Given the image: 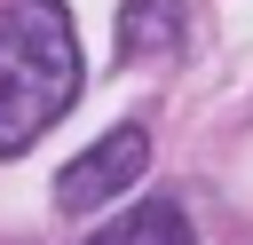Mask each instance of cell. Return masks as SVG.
<instances>
[{"instance_id": "obj_1", "label": "cell", "mask_w": 253, "mask_h": 245, "mask_svg": "<svg viewBox=\"0 0 253 245\" xmlns=\"http://www.w3.org/2000/svg\"><path fill=\"white\" fill-rule=\"evenodd\" d=\"M79 103V32L63 0H0V158L32 150Z\"/></svg>"}, {"instance_id": "obj_3", "label": "cell", "mask_w": 253, "mask_h": 245, "mask_svg": "<svg viewBox=\"0 0 253 245\" xmlns=\"http://www.w3.org/2000/svg\"><path fill=\"white\" fill-rule=\"evenodd\" d=\"M182 24H190V0H126L119 8V55H174L182 47Z\"/></svg>"}, {"instance_id": "obj_2", "label": "cell", "mask_w": 253, "mask_h": 245, "mask_svg": "<svg viewBox=\"0 0 253 245\" xmlns=\"http://www.w3.org/2000/svg\"><path fill=\"white\" fill-rule=\"evenodd\" d=\"M142 166H150V134L126 119V126H111L95 150H79V158L55 174V205H63V213H95V205H111L126 182H142Z\"/></svg>"}, {"instance_id": "obj_4", "label": "cell", "mask_w": 253, "mask_h": 245, "mask_svg": "<svg viewBox=\"0 0 253 245\" xmlns=\"http://www.w3.org/2000/svg\"><path fill=\"white\" fill-rule=\"evenodd\" d=\"M87 245H190V213H182L174 198H142V205H126L119 221H103Z\"/></svg>"}]
</instances>
